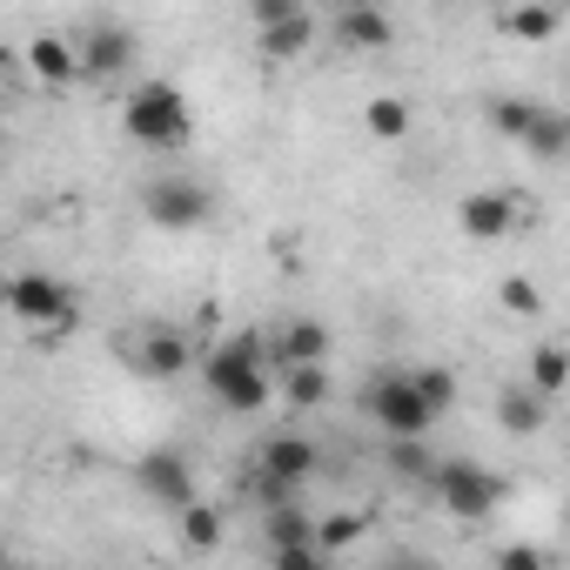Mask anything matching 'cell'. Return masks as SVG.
Returning a JSON list of instances; mask_svg holds the SVG:
<instances>
[{
  "instance_id": "11",
  "label": "cell",
  "mask_w": 570,
  "mask_h": 570,
  "mask_svg": "<svg viewBox=\"0 0 570 570\" xmlns=\"http://www.w3.org/2000/svg\"><path fill=\"white\" fill-rule=\"evenodd\" d=\"M456 228H463L470 242H503V235L517 228V195H510V188H476V195H463V202H456Z\"/></svg>"
},
{
  "instance_id": "32",
  "label": "cell",
  "mask_w": 570,
  "mask_h": 570,
  "mask_svg": "<svg viewBox=\"0 0 570 570\" xmlns=\"http://www.w3.org/2000/svg\"><path fill=\"white\" fill-rule=\"evenodd\" d=\"M383 570H430L423 557H396V563H383Z\"/></svg>"
},
{
  "instance_id": "1",
  "label": "cell",
  "mask_w": 570,
  "mask_h": 570,
  "mask_svg": "<svg viewBox=\"0 0 570 570\" xmlns=\"http://www.w3.org/2000/svg\"><path fill=\"white\" fill-rule=\"evenodd\" d=\"M202 383H208V396H215L222 410L255 416V410L268 403V343H262L255 330L222 336V343L202 356Z\"/></svg>"
},
{
  "instance_id": "22",
  "label": "cell",
  "mask_w": 570,
  "mask_h": 570,
  "mask_svg": "<svg viewBox=\"0 0 570 570\" xmlns=\"http://www.w3.org/2000/svg\"><path fill=\"white\" fill-rule=\"evenodd\" d=\"M543 115V101L537 95H503V101H490V121H497V135H510L517 148H523V135H530V121Z\"/></svg>"
},
{
  "instance_id": "21",
  "label": "cell",
  "mask_w": 570,
  "mask_h": 570,
  "mask_svg": "<svg viewBox=\"0 0 570 570\" xmlns=\"http://www.w3.org/2000/svg\"><path fill=\"white\" fill-rule=\"evenodd\" d=\"M403 376H410V390H416V396H423V403H430V416H436V423H443V410H450V403H456V376H450V370H443V363H410V370H403Z\"/></svg>"
},
{
  "instance_id": "7",
  "label": "cell",
  "mask_w": 570,
  "mask_h": 570,
  "mask_svg": "<svg viewBox=\"0 0 570 570\" xmlns=\"http://www.w3.org/2000/svg\"><path fill=\"white\" fill-rule=\"evenodd\" d=\"M316 470H323V450H316L303 430H275V436H262V450H255V476H268L275 490H289V497H303V490L316 483Z\"/></svg>"
},
{
  "instance_id": "33",
  "label": "cell",
  "mask_w": 570,
  "mask_h": 570,
  "mask_svg": "<svg viewBox=\"0 0 570 570\" xmlns=\"http://www.w3.org/2000/svg\"><path fill=\"white\" fill-rule=\"evenodd\" d=\"M0 570H14V563H8V550H0Z\"/></svg>"
},
{
  "instance_id": "28",
  "label": "cell",
  "mask_w": 570,
  "mask_h": 570,
  "mask_svg": "<svg viewBox=\"0 0 570 570\" xmlns=\"http://www.w3.org/2000/svg\"><path fill=\"white\" fill-rule=\"evenodd\" d=\"M497 296H503V309H510V316H523V323H530V316H543V296H537V282H530V275H510Z\"/></svg>"
},
{
  "instance_id": "30",
  "label": "cell",
  "mask_w": 570,
  "mask_h": 570,
  "mask_svg": "<svg viewBox=\"0 0 570 570\" xmlns=\"http://www.w3.org/2000/svg\"><path fill=\"white\" fill-rule=\"evenodd\" d=\"M497 570H550V557L537 543H503L497 550Z\"/></svg>"
},
{
  "instance_id": "25",
  "label": "cell",
  "mask_w": 570,
  "mask_h": 570,
  "mask_svg": "<svg viewBox=\"0 0 570 570\" xmlns=\"http://www.w3.org/2000/svg\"><path fill=\"white\" fill-rule=\"evenodd\" d=\"M282 396H289V410H323L330 403V370H282Z\"/></svg>"
},
{
  "instance_id": "9",
  "label": "cell",
  "mask_w": 570,
  "mask_h": 570,
  "mask_svg": "<svg viewBox=\"0 0 570 570\" xmlns=\"http://www.w3.org/2000/svg\"><path fill=\"white\" fill-rule=\"evenodd\" d=\"M135 490L161 510H188L195 503V463L181 450H141L135 456Z\"/></svg>"
},
{
  "instance_id": "20",
  "label": "cell",
  "mask_w": 570,
  "mask_h": 570,
  "mask_svg": "<svg viewBox=\"0 0 570 570\" xmlns=\"http://www.w3.org/2000/svg\"><path fill=\"white\" fill-rule=\"evenodd\" d=\"M543 403H557L563 396V383H570V356H563V343H537V356H530V376H523Z\"/></svg>"
},
{
  "instance_id": "13",
  "label": "cell",
  "mask_w": 570,
  "mask_h": 570,
  "mask_svg": "<svg viewBox=\"0 0 570 570\" xmlns=\"http://www.w3.org/2000/svg\"><path fill=\"white\" fill-rule=\"evenodd\" d=\"M262 543H268V550H303V543H316V510H309L303 497L262 510Z\"/></svg>"
},
{
  "instance_id": "29",
  "label": "cell",
  "mask_w": 570,
  "mask_h": 570,
  "mask_svg": "<svg viewBox=\"0 0 570 570\" xmlns=\"http://www.w3.org/2000/svg\"><path fill=\"white\" fill-rule=\"evenodd\" d=\"M268 570H336V557H323L316 543H303V550H268Z\"/></svg>"
},
{
  "instance_id": "19",
  "label": "cell",
  "mask_w": 570,
  "mask_h": 570,
  "mask_svg": "<svg viewBox=\"0 0 570 570\" xmlns=\"http://www.w3.org/2000/svg\"><path fill=\"white\" fill-rule=\"evenodd\" d=\"M363 128H370L376 141H410L416 115H410V101H403V95H376V101L363 108Z\"/></svg>"
},
{
  "instance_id": "24",
  "label": "cell",
  "mask_w": 570,
  "mask_h": 570,
  "mask_svg": "<svg viewBox=\"0 0 570 570\" xmlns=\"http://www.w3.org/2000/svg\"><path fill=\"white\" fill-rule=\"evenodd\" d=\"M363 530H370V517H363V510H336V517H316V550H323V557H343V550H350Z\"/></svg>"
},
{
  "instance_id": "3",
  "label": "cell",
  "mask_w": 570,
  "mask_h": 570,
  "mask_svg": "<svg viewBox=\"0 0 570 570\" xmlns=\"http://www.w3.org/2000/svg\"><path fill=\"white\" fill-rule=\"evenodd\" d=\"M0 303L14 309V323H28V330H55V336L81 323V296L68 289L61 275H48V268H21V275H8Z\"/></svg>"
},
{
  "instance_id": "14",
  "label": "cell",
  "mask_w": 570,
  "mask_h": 570,
  "mask_svg": "<svg viewBox=\"0 0 570 570\" xmlns=\"http://www.w3.org/2000/svg\"><path fill=\"white\" fill-rule=\"evenodd\" d=\"M275 356H282V370H323L330 363V330L309 323V316H296L289 330L275 336Z\"/></svg>"
},
{
  "instance_id": "10",
  "label": "cell",
  "mask_w": 570,
  "mask_h": 570,
  "mask_svg": "<svg viewBox=\"0 0 570 570\" xmlns=\"http://www.w3.org/2000/svg\"><path fill=\"white\" fill-rule=\"evenodd\" d=\"M75 61H81V81H115V75H128V61H135V35H128L121 21H95V28H81Z\"/></svg>"
},
{
  "instance_id": "31",
  "label": "cell",
  "mask_w": 570,
  "mask_h": 570,
  "mask_svg": "<svg viewBox=\"0 0 570 570\" xmlns=\"http://www.w3.org/2000/svg\"><path fill=\"white\" fill-rule=\"evenodd\" d=\"M282 14H296V0H255V8H248L255 28H268V21H282Z\"/></svg>"
},
{
  "instance_id": "2",
  "label": "cell",
  "mask_w": 570,
  "mask_h": 570,
  "mask_svg": "<svg viewBox=\"0 0 570 570\" xmlns=\"http://www.w3.org/2000/svg\"><path fill=\"white\" fill-rule=\"evenodd\" d=\"M121 128H128V141L148 148V155H175V148H188V135H195V108H188V95H181L175 81H141V88L128 95V108H121Z\"/></svg>"
},
{
  "instance_id": "15",
  "label": "cell",
  "mask_w": 570,
  "mask_h": 570,
  "mask_svg": "<svg viewBox=\"0 0 570 570\" xmlns=\"http://www.w3.org/2000/svg\"><path fill=\"white\" fill-rule=\"evenodd\" d=\"M21 61H28V68H35V81H48V88L81 81V61H75V41H68V35H35Z\"/></svg>"
},
{
  "instance_id": "16",
  "label": "cell",
  "mask_w": 570,
  "mask_h": 570,
  "mask_svg": "<svg viewBox=\"0 0 570 570\" xmlns=\"http://www.w3.org/2000/svg\"><path fill=\"white\" fill-rule=\"evenodd\" d=\"M309 41H316V14H282V21H268V28H255V48L262 55H275V61H289V55H309Z\"/></svg>"
},
{
  "instance_id": "4",
  "label": "cell",
  "mask_w": 570,
  "mask_h": 570,
  "mask_svg": "<svg viewBox=\"0 0 570 570\" xmlns=\"http://www.w3.org/2000/svg\"><path fill=\"white\" fill-rule=\"evenodd\" d=\"M363 410H370V423H376L390 443H430V430H436L430 403L410 390V376H403V370H376V376H370V390H363Z\"/></svg>"
},
{
  "instance_id": "8",
  "label": "cell",
  "mask_w": 570,
  "mask_h": 570,
  "mask_svg": "<svg viewBox=\"0 0 570 570\" xmlns=\"http://www.w3.org/2000/svg\"><path fill=\"white\" fill-rule=\"evenodd\" d=\"M128 363H135L141 383H175V376L195 370V343H188L175 323H148V330L128 343Z\"/></svg>"
},
{
  "instance_id": "6",
  "label": "cell",
  "mask_w": 570,
  "mask_h": 570,
  "mask_svg": "<svg viewBox=\"0 0 570 570\" xmlns=\"http://www.w3.org/2000/svg\"><path fill=\"white\" fill-rule=\"evenodd\" d=\"M141 215H148L155 228H168V235H188V228H202V222L215 215V195H208L195 175H155V181L141 188Z\"/></svg>"
},
{
  "instance_id": "18",
  "label": "cell",
  "mask_w": 570,
  "mask_h": 570,
  "mask_svg": "<svg viewBox=\"0 0 570 570\" xmlns=\"http://www.w3.org/2000/svg\"><path fill=\"white\" fill-rule=\"evenodd\" d=\"M563 148H570V115L543 101V115H537L530 135H523V155H537V161H563Z\"/></svg>"
},
{
  "instance_id": "27",
  "label": "cell",
  "mask_w": 570,
  "mask_h": 570,
  "mask_svg": "<svg viewBox=\"0 0 570 570\" xmlns=\"http://www.w3.org/2000/svg\"><path fill=\"white\" fill-rule=\"evenodd\" d=\"M175 517H181V537H188L195 550H215V543H222V510H215V503H202V497H195V503H188V510H175Z\"/></svg>"
},
{
  "instance_id": "17",
  "label": "cell",
  "mask_w": 570,
  "mask_h": 570,
  "mask_svg": "<svg viewBox=\"0 0 570 570\" xmlns=\"http://www.w3.org/2000/svg\"><path fill=\"white\" fill-rule=\"evenodd\" d=\"M497 416H503L510 436H537V430H550V403H543L530 383H510V390L497 396Z\"/></svg>"
},
{
  "instance_id": "5",
  "label": "cell",
  "mask_w": 570,
  "mask_h": 570,
  "mask_svg": "<svg viewBox=\"0 0 570 570\" xmlns=\"http://www.w3.org/2000/svg\"><path fill=\"white\" fill-rule=\"evenodd\" d=\"M430 490H436V503H443L456 523H483V517L510 497V476H497V470L476 463V456H450V463H436Z\"/></svg>"
},
{
  "instance_id": "23",
  "label": "cell",
  "mask_w": 570,
  "mask_h": 570,
  "mask_svg": "<svg viewBox=\"0 0 570 570\" xmlns=\"http://www.w3.org/2000/svg\"><path fill=\"white\" fill-rule=\"evenodd\" d=\"M383 463H390V476H396V483H423V490H430V476H436L430 443H390V450H383Z\"/></svg>"
},
{
  "instance_id": "26",
  "label": "cell",
  "mask_w": 570,
  "mask_h": 570,
  "mask_svg": "<svg viewBox=\"0 0 570 570\" xmlns=\"http://www.w3.org/2000/svg\"><path fill=\"white\" fill-rule=\"evenodd\" d=\"M557 28H563L557 8H510L503 14V35H517V41H550Z\"/></svg>"
},
{
  "instance_id": "12",
  "label": "cell",
  "mask_w": 570,
  "mask_h": 570,
  "mask_svg": "<svg viewBox=\"0 0 570 570\" xmlns=\"http://www.w3.org/2000/svg\"><path fill=\"white\" fill-rule=\"evenodd\" d=\"M330 28H336V41H343L350 55H376V48L396 41V21H390L383 8H343Z\"/></svg>"
}]
</instances>
